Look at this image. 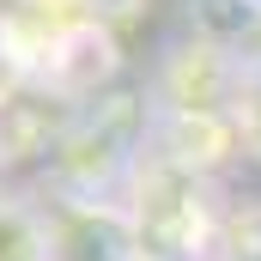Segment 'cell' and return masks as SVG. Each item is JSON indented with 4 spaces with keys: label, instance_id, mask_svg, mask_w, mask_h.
I'll list each match as a JSON object with an SVG mask.
<instances>
[{
    "label": "cell",
    "instance_id": "1",
    "mask_svg": "<svg viewBox=\"0 0 261 261\" xmlns=\"http://www.w3.org/2000/svg\"><path fill=\"white\" fill-rule=\"evenodd\" d=\"M206 24H219V31H237V24H249L255 12H249V0H206V12H200Z\"/></svg>",
    "mask_w": 261,
    "mask_h": 261
}]
</instances>
